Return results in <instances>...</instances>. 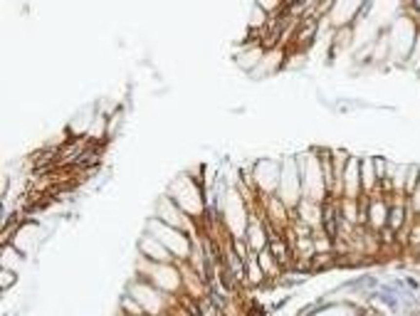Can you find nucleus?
Returning a JSON list of instances; mask_svg holds the SVG:
<instances>
[{
  "mask_svg": "<svg viewBox=\"0 0 420 316\" xmlns=\"http://www.w3.org/2000/svg\"><path fill=\"white\" fill-rule=\"evenodd\" d=\"M136 250H139V257H143V259H148V262H161V264L178 262V259L173 257V252L159 240V237L151 235V232L141 235V240H139Z\"/></svg>",
  "mask_w": 420,
  "mask_h": 316,
  "instance_id": "1",
  "label": "nucleus"
},
{
  "mask_svg": "<svg viewBox=\"0 0 420 316\" xmlns=\"http://www.w3.org/2000/svg\"><path fill=\"white\" fill-rule=\"evenodd\" d=\"M343 198H351V200L363 198V188H361V161H359V158H349L346 168H343Z\"/></svg>",
  "mask_w": 420,
  "mask_h": 316,
  "instance_id": "2",
  "label": "nucleus"
},
{
  "mask_svg": "<svg viewBox=\"0 0 420 316\" xmlns=\"http://www.w3.org/2000/svg\"><path fill=\"white\" fill-rule=\"evenodd\" d=\"M405 213H408V210H405V205H400V203L393 205V208H388V227L398 232V230L405 225Z\"/></svg>",
  "mask_w": 420,
  "mask_h": 316,
  "instance_id": "3",
  "label": "nucleus"
},
{
  "mask_svg": "<svg viewBox=\"0 0 420 316\" xmlns=\"http://www.w3.org/2000/svg\"><path fill=\"white\" fill-rule=\"evenodd\" d=\"M13 284H18V272L8 269V267H0V292L8 294Z\"/></svg>",
  "mask_w": 420,
  "mask_h": 316,
  "instance_id": "4",
  "label": "nucleus"
},
{
  "mask_svg": "<svg viewBox=\"0 0 420 316\" xmlns=\"http://www.w3.org/2000/svg\"><path fill=\"white\" fill-rule=\"evenodd\" d=\"M143 316H154V314H143Z\"/></svg>",
  "mask_w": 420,
  "mask_h": 316,
  "instance_id": "5",
  "label": "nucleus"
}]
</instances>
